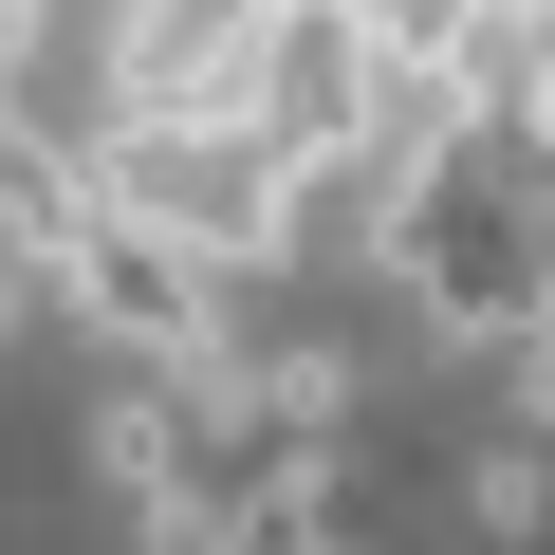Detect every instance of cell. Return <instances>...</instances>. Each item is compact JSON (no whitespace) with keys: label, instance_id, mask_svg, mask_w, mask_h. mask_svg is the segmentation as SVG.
I'll return each instance as SVG.
<instances>
[{"label":"cell","instance_id":"obj_8","mask_svg":"<svg viewBox=\"0 0 555 555\" xmlns=\"http://www.w3.org/2000/svg\"><path fill=\"white\" fill-rule=\"evenodd\" d=\"M481 20H518V0H481Z\"/></svg>","mask_w":555,"mask_h":555},{"label":"cell","instance_id":"obj_6","mask_svg":"<svg viewBox=\"0 0 555 555\" xmlns=\"http://www.w3.org/2000/svg\"><path fill=\"white\" fill-rule=\"evenodd\" d=\"M241 555H352L334 518H241Z\"/></svg>","mask_w":555,"mask_h":555},{"label":"cell","instance_id":"obj_3","mask_svg":"<svg viewBox=\"0 0 555 555\" xmlns=\"http://www.w3.org/2000/svg\"><path fill=\"white\" fill-rule=\"evenodd\" d=\"M371 93H389V56H371V20H352V0H278V20H259V56H241V130L297 167V185L371 149Z\"/></svg>","mask_w":555,"mask_h":555},{"label":"cell","instance_id":"obj_7","mask_svg":"<svg viewBox=\"0 0 555 555\" xmlns=\"http://www.w3.org/2000/svg\"><path fill=\"white\" fill-rule=\"evenodd\" d=\"M518 56H537V75H555V0H518Z\"/></svg>","mask_w":555,"mask_h":555},{"label":"cell","instance_id":"obj_2","mask_svg":"<svg viewBox=\"0 0 555 555\" xmlns=\"http://www.w3.org/2000/svg\"><path fill=\"white\" fill-rule=\"evenodd\" d=\"M56 315H93V334L149 352V371H222V259L167 241L130 185H75V222H56Z\"/></svg>","mask_w":555,"mask_h":555},{"label":"cell","instance_id":"obj_4","mask_svg":"<svg viewBox=\"0 0 555 555\" xmlns=\"http://www.w3.org/2000/svg\"><path fill=\"white\" fill-rule=\"evenodd\" d=\"M278 0H130L112 20V112H222Z\"/></svg>","mask_w":555,"mask_h":555},{"label":"cell","instance_id":"obj_1","mask_svg":"<svg viewBox=\"0 0 555 555\" xmlns=\"http://www.w3.org/2000/svg\"><path fill=\"white\" fill-rule=\"evenodd\" d=\"M75 167H93V185H130L167 241H204L222 278L297 259V167L241 130V93H222V112H93V149H75Z\"/></svg>","mask_w":555,"mask_h":555},{"label":"cell","instance_id":"obj_5","mask_svg":"<svg viewBox=\"0 0 555 555\" xmlns=\"http://www.w3.org/2000/svg\"><path fill=\"white\" fill-rule=\"evenodd\" d=\"M130 555H241V500L185 481V500H130Z\"/></svg>","mask_w":555,"mask_h":555}]
</instances>
